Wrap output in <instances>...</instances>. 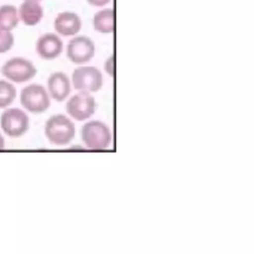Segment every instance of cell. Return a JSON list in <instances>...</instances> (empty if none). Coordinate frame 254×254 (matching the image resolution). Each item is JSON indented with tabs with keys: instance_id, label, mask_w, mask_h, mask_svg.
Masks as SVG:
<instances>
[{
	"instance_id": "cell-1",
	"label": "cell",
	"mask_w": 254,
	"mask_h": 254,
	"mask_svg": "<svg viewBox=\"0 0 254 254\" xmlns=\"http://www.w3.org/2000/svg\"><path fill=\"white\" fill-rule=\"evenodd\" d=\"M45 135L52 144L65 146L74 138V123L64 114H55L46 121Z\"/></svg>"
},
{
	"instance_id": "cell-2",
	"label": "cell",
	"mask_w": 254,
	"mask_h": 254,
	"mask_svg": "<svg viewBox=\"0 0 254 254\" xmlns=\"http://www.w3.org/2000/svg\"><path fill=\"white\" fill-rule=\"evenodd\" d=\"M81 140L90 150H105L112 141L109 127L100 120H90L81 128Z\"/></svg>"
},
{
	"instance_id": "cell-3",
	"label": "cell",
	"mask_w": 254,
	"mask_h": 254,
	"mask_svg": "<svg viewBox=\"0 0 254 254\" xmlns=\"http://www.w3.org/2000/svg\"><path fill=\"white\" fill-rule=\"evenodd\" d=\"M20 102L27 111L39 114L48 110L51 105V97L42 84L32 83L21 90Z\"/></svg>"
},
{
	"instance_id": "cell-4",
	"label": "cell",
	"mask_w": 254,
	"mask_h": 254,
	"mask_svg": "<svg viewBox=\"0 0 254 254\" xmlns=\"http://www.w3.org/2000/svg\"><path fill=\"white\" fill-rule=\"evenodd\" d=\"M71 84L77 91L96 92L103 85V74L95 66L79 65L72 72Z\"/></svg>"
},
{
	"instance_id": "cell-5",
	"label": "cell",
	"mask_w": 254,
	"mask_h": 254,
	"mask_svg": "<svg viewBox=\"0 0 254 254\" xmlns=\"http://www.w3.org/2000/svg\"><path fill=\"white\" fill-rule=\"evenodd\" d=\"M0 126L7 136L11 138L21 137L29 129V116L20 108H7L1 114Z\"/></svg>"
},
{
	"instance_id": "cell-6",
	"label": "cell",
	"mask_w": 254,
	"mask_h": 254,
	"mask_svg": "<svg viewBox=\"0 0 254 254\" xmlns=\"http://www.w3.org/2000/svg\"><path fill=\"white\" fill-rule=\"evenodd\" d=\"M1 72L8 80L23 83L31 80L37 74V68L30 60L15 57L2 65Z\"/></svg>"
},
{
	"instance_id": "cell-7",
	"label": "cell",
	"mask_w": 254,
	"mask_h": 254,
	"mask_svg": "<svg viewBox=\"0 0 254 254\" xmlns=\"http://www.w3.org/2000/svg\"><path fill=\"white\" fill-rule=\"evenodd\" d=\"M65 109L72 119L76 121H84L94 114L96 101L91 93L78 91L67 100Z\"/></svg>"
},
{
	"instance_id": "cell-8",
	"label": "cell",
	"mask_w": 254,
	"mask_h": 254,
	"mask_svg": "<svg viewBox=\"0 0 254 254\" xmlns=\"http://www.w3.org/2000/svg\"><path fill=\"white\" fill-rule=\"evenodd\" d=\"M95 55V45L86 36H74L66 46V57L75 64H83L92 60Z\"/></svg>"
},
{
	"instance_id": "cell-9",
	"label": "cell",
	"mask_w": 254,
	"mask_h": 254,
	"mask_svg": "<svg viewBox=\"0 0 254 254\" xmlns=\"http://www.w3.org/2000/svg\"><path fill=\"white\" fill-rule=\"evenodd\" d=\"M63 50L64 43L60 36L55 33L43 34L36 43V52L43 60H55L62 54Z\"/></svg>"
},
{
	"instance_id": "cell-10",
	"label": "cell",
	"mask_w": 254,
	"mask_h": 254,
	"mask_svg": "<svg viewBox=\"0 0 254 254\" xmlns=\"http://www.w3.org/2000/svg\"><path fill=\"white\" fill-rule=\"evenodd\" d=\"M82 22L78 14L70 11L59 13L54 21V28L57 34L64 37L75 36L81 29Z\"/></svg>"
},
{
	"instance_id": "cell-11",
	"label": "cell",
	"mask_w": 254,
	"mask_h": 254,
	"mask_svg": "<svg viewBox=\"0 0 254 254\" xmlns=\"http://www.w3.org/2000/svg\"><path fill=\"white\" fill-rule=\"evenodd\" d=\"M47 90L53 99L62 102L70 93L71 82L69 77L63 71H55L50 74L47 80Z\"/></svg>"
},
{
	"instance_id": "cell-12",
	"label": "cell",
	"mask_w": 254,
	"mask_h": 254,
	"mask_svg": "<svg viewBox=\"0 0 254 254\" xmlns=\"http://www.w3.org/2000/svg\"><path fill=\"white\" fill-rule=\"evenodd\" d=\"M19 20L26 26H36L44 17V9L40 2L24 0L18 8Z\"/></svg>"
},
{
	"instance_id": "cell-13",
	"label": "cell",
	"mask_w": 254,
	"mask_h": 254,
	"mask_svg": "<svg viewBox=\"0 0 254 254\" xmlns=\"http://www.w3.org/2000/svg\"><path fill=\"white\" fill-rule=\"evenodd\" d=\"M114 10L112 8H102L97 11L92 18V26L100 34H111L115 28Z\"/></svg>"
},
{
	"instance_id": "cell-14",
	"label": "cell",
	"mask_w": 254,
	"mask_h": 254,
	"mask_svg": "<svg viewBox=\"0 0 254 254\" xmlns=\"http://www.w3.org/2000/svg\"><path fill=\"white\" fill-rule=\"evenodd\" d=\"M18 9L10 4L0 6V29L12 31L19 23Z\"/></svg>"
},
{
	"instance_id": "cell-15",
	"label": "cell",
	"mask_w": 254,
	"mask_h": 254,
	"mask_svg": "<svg viewBox=\"0 0 254 254\" xmlns=\"http://www.w3.org/2000/svg\"><path fill=\"white\" fill-rule=\"evenodd\" d=\"M16 95V87L10 81L0 79V109L10 106L15 100Z\"/></svg>"
},
{
	"instance_id": "cell-16",
	"label": "cell",
	"mask_w": 254,
	"mask_h": 254,
	"mask_svg": "<svg viewBox=\"0 0 254 254\" xmlns=\"http://www.w3.org/2000/svg\"><path fill=\"white\" fill-rule=\"evenodd\" d=\"M14 45V35L11 31L0 29V54L7 53Z\"/></svg>"
},
{
	"instance_id": "cell-17",
	"label": "cell",
	"mask_w": 254,
	"mask_h": 254,
	"mask_svg": "<svg viewBox=\"0 0 254 254\" xmlns=\"http://www.w3.org/2000/svg\"><path fill=\"white\" fill-rule=\"evenodd\" d=\"M104 70L110 76H114V71H115V57H114V55H110L104 62Z\"/></svg>"
},
{
	"instance_id": "cell-18",
	"label": "cell",
	"mask_w": 254,
	"mask_h": 254,
	"mask_svg": "<svg viewBox=\"0 0 254 254\" xmlns=\"http://www.w3.org/2000/svg\"><path fill=\"white\" fill-rule=\"evenodd\" d=\"M89 5L93 6V7H104L106 6L108 3H110L111 0H85Z\"/></svg>"
},
{
	"instance_id": "cell-19",
	"label": "cell",
	"mask_w": 254,
	"mask_h": 254,
	"mask_svg": "<svg viewBox=\"0 0 254 254\" xmlns=\"http://www.w3.org/2000/svg\"><path fill=\"white\" fill-rule=\"evenodd\" d=\"M4 148H5V139L2 136V134L0 133V150H2Z\"/></svg>"
},
{
	"instance_id": "cell-20",
	"label": "cell",
	"mask_w": 254,
	"mask_h": 254,
	"mask_svg": "<svg viewBox=\"0 0 254 254\" xmlns=\"http://www.w3.org/2000/svg\"><path fill=\"white\" fill-rule=\"evenodd\" d=\"M33 1H38V2H40V1H42V0H33Z\"/></svg>"
}]
</instances>
